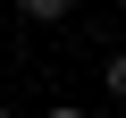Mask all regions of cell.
<instances>
[{
    "label": "cell",
    "instance_id": "5b68a950",
    "mask_svg": "<svg viewBox=\"0 0 126 118\" xmlns=\"http://www.w3.org/2000/svg\"><path fill=\"white\" fill-rule=\"evenodd\" d=\"M118 118H126V101H118Z\"/></svg>",
    "mask_w": 126,
    "mask_h": 118
},
{
    "label": "cell",
    "instance_id": "3957f363",
    "mask_svg": "<svg viewBox=\"0 0 126 118\" xmlns=\"http://www.w3.org/2000/svg\"><path fill=\"white\" fill-rule=\"evenodd\" d=\"M42 118H93V110H76V101H50V110H42Z\"/></svg>",
    "mask_w": 126,
    "mask_h": 118
},
{
    "label": "cell",
    "instance_id": "7a4b0ae2",
    "mask_svg": "<svg viewBox=\"0 0 126 118\" xmlns=\"http://www.w3.org/2000/svg\"><path fill=\"white\" fill-rule=\"evenodd\" d=\"M101 84H109V93L126 101V51H109V59H101Z\"/></svg>",
    "mask_w": 126,
    "mask_h": 118
},
{
    "label": "cell",
    "instance_id": "6da1fadb",
    "mask_svg": "<svg viewBox=\"0 0 126 118\" xmlns=\"http://www.w3.org/2000/svg\"><path fill=\"white\" fill-rule=\"evenodd\" d=\"M17 9H25L34 25H59V17H67V9H76V0H17Z\"/></svg>",
    "mask_w": 126,
    "mask_h": 118
},
{
    "label": "cell",
    "instance_id": "277c9868",
    "mask_svg": "<svg viewBox=\"0 0 126 118\" xmlns=\"http://www.w3.org/2000/svg\"><path fill=\"white\" fill-rule=\"evenodd\" d=\"M0 118H17V110H9V101H0Z\"/></svg>",
    "mask_w": 126,
    "mask_h": 118
}]
</instances>
